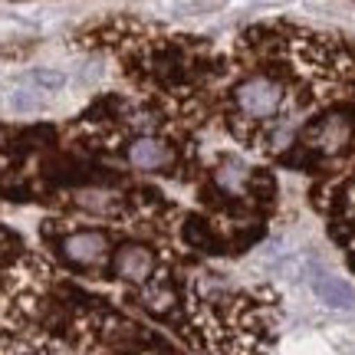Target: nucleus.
<instances>
[{
  "instance_id": "1",
  "label": "nucleus",
  "mask_w": 355,
  "mask_h": 355,
  "mask_svg": "<svg viewBox=\"0 0 355 355\" xmlns=\"http://www.w3.org/2000/svg\"><path fill=\"white\" fill-rule=\"evenodd\" d=\"M125 162L139 171H148V175H165L175 168L178 152L158 135H139L125 145Z\"/></svg>"
},
{
  "instance_id": "3",
  "label": "nucleus",
  "mask_w": 355,
  "mask_h": 355,
  "mask_svg": "<svg viewBox=\"0 0 355 355\" xmlns=\"http://www.w3.org/2000/svg\"><path fill=\"white\" fill-rule=\"evenodd\" d=\"M60 254L73 266H96L109 254V237L102 230H76L60 241Z\"/></svg>"
},
{
  "instance_id": "5",
  "label": "nucleus",
  "mask_w": 355,
  "mask_h": 355,
  "mask_svg": "<svg viewBox=\"0 0 355 355\" xmlns=\"http://www.w3.org/2000/svg\"><path fill=\"white\" fill-rule=\"evenodd\" d=\"M43 92L33 89L30 83H20V86H7L0 89V105L13 115H30V112H40L43 109Z\"/></svg>"
},
{
  "instance_id": "2",
  "label": "nucleus",
  "mask_w": 355,
  "mask_h": 355,
  "mask_svg": "<svg viewBox=\"0 0 355 355\" xmlns=\"http://www.w3.org/2000/svg\"><path fill=\"white\" fill-rule=\"evenodd\" d=\"M309 290L326 309H336V313H352L355 309V286L345 277L332 273L326 266H309Z\"/></svg>"
},
{
  "instance_id": "6",
  "label": "nucleus",
  "mask_w": 355,
  "mask_h": 355,
  "mask_svg": "<svg viewBox=\"0 0 355 355\" xmlns=\"http://www.w3.org/2000/svg\"><path fill=\"white\" fill-rule=\"evenodd\" d=\"M283 355H336V349L313 332H303V336H296L283 345Z\"/></svg>"
},
{
  "instance_id": "7",
  "label": "nucleus",
  "mask_w": 355,
  "mask_h": 355,
  "mask_svg": "<svg viewBox=\"0 0 355 355\" xmlns=\"http://www.w3.org/2000/svg\"><path fill=\"white\" fill-rule=\"evenodd\" d=\"M24 83H30L33 89H40L43 96H50V92H60V89L66 86V76L63 73H56V69H30Z\"/></svg>"
},
{
  "instance_id": "4",
  "label": "nucleus",
  "mask_w": 355,
  "mask_h": 355,
  "mask_svg": "<svg viewBox=\"0 0 355 355\" xmlns=\"http://www.w3.org/2000/svg\"><path fill=\"white\" fill-rule=\"evenodd\" d=\"M152 273H155V254L148 247L141 243H128L115 254V277L132 283V286H145L152 283Z\"/></svg>"
}]
</instances>
